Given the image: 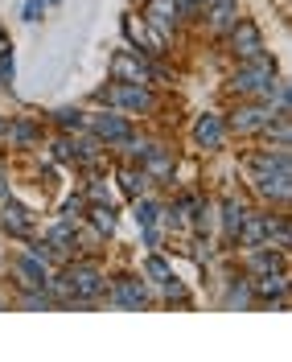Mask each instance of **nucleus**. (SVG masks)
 <instances>
[{
    "label": "nucleus",
    "mask_w": 292,
    "mask_h": 362,
    "mask_svg": "<svg viewBox=\"0 0 292 362\" xmlns=\"http://www.w3.org/2000/svg\"><path fill=\"white\" fill-rule=\"evenodd\" d=\"M58 284H62V305L70 309H87V305H99L103 293H107V272L95 255H70L62 272H58Z\"/></svg>",
    "instance_id": "f257e3e1"
},
{
    "label": "nucleus",
    "mask_w": 292,
    "mask_h": 362,
    "mask_svg": "<svg viewBox=\"0 0 292 362\" xmlns=\"http://www.w3.org/2000/svg\"><path fill=\"white\" fill-rule=\"evenodd\" d=\"M226 87H230V95H239V99H259V103H271V95H276V87H280V66H276V58L264 49V54L243 58L239 66L230 70Z\"/></svg>",
    "instance_id": "f03ea898"
},
{
    "label": "nucleus",
    "mask_w": 292,
    "mask_h": 362,
    "mask_svg": "<svg viewBox=\"0 0 292 362\" xmlns=\"http://www.w3.org/2000/svg\"><path fill=\"white\" fill-rule=\"evenodd\" d=\"M107 74L119 78V83H140V87H169V83H173V70L160 66V58H148V54H140L132 45L119 49V54H112Z\"/></svg>",
    "instance_id": "7ed1b4c3"
},
{
    "label": "nucleus",
    "mask_w": 292,
    "mask_h": 362,
    "mask_svg": "<svg viewBox=\"0 0 292 362\" xmlns=\"http://www.w3.org/2000/svg\"><path fill=\"white\" fill-rule=\"evenodd\" d=\"M99 107H115V112L124 115H157L160 112V95L157 87H140V83H119L112 78L107 87H99L90 95Z\"/></svg>",
    "instance_id": "20e7f679"
},
{
    "label": "nucleus",
    "mask_w": 292,
    "mask_h": 362,
    "mask_svg": "<svg viewBox=\"0 0 292 362\" xmlns=\"http://www.w3.org/2000/svg\"><path fill=\"white\" fill-rule=\"evenodd\" d=\"M103 300L112 305V309H153L157 305V293H153V284L144 280V276H136V272H119V276H107V293Z\"/></svg>",
    "instance_id": "39448f33"
},
{
    "label": "nucleus",
    "mask_w": 292,
    "mask_h": 362,
    "mask_svg": "<svg viewBox=\"0 0 292 362\" xmlns=\"http://www.w3.org/2000/svg\"><path fill=\"white\" fill-rule=\"evenodd\" d=\"M276 115H280V112H276L271 103H259V99H239V103H235L223 119H226V132H235V136H259L271 119H276Z\"/></svg>",
    "instance_id": "423d86ee"
},
{
    "label": "nucleus",
    "mask_w": 292,
    "mask_h": 362,
    "mask_svg": "<svg viewBox=\"0 0 292 362\" xmlns=\"http://www.w3.org/2000/svg\"><path fill=\"white\" fill-rule=\"evenodd\" d=\"M83 128H87L90 136H99L103 148H115V144H124V140L136 132L132 115L115 112V107H95V112H87V124H83Z\"/></svg>",
    "instance_id": "0eeeda50"
},
{
    "label": "nucleus",
    "mask_w": 292,
    "mask_h": 362,
    "mask_svg": "<svg viewBox=\"0 0 292 362\" xmlns=\"http://www.w3.org/2000/svg\"><path fill=\"white\" fill-rule=\"evenodd\" d=\"M251 189L264 198V202H276L280 210L288 206L292 198V169H247Z\"/></svg>",
    "instance_id": "6e6552de"
},
{
    "label": "nucleus",
    "mask_w": 292,
    "mask_h": 362,
    "mask_svg": "<svg viewBox=\"0 0 292 362\" xmlns=\"http://www.w3.org/2000/svg\"><path fill=\"white\" fill-rule=\"evenodd\" d=\"M54 272H49V264L45 259H37L33 251H17L13 259H8V280L21 288V293H29V288H45V280H49Z\"/></svg>",
    "instance_id": "1a4fd4ad"
},
{
    "label": "nucleus",
    "mask_w": 292,
    "mask_h": 362,
    "mask_svg": "<svg viewBox=\"0 0 292 362\" xmlns=\"http://www.w3.org/2000/svg\"><path fill=\"white\" fill-rule=\"evenodd\" d=\"M140 17H144V25L157 33V37H165V42H177L181 37V17H177V4L173 0H144V8H140Z\"/></svg>",
    "instance_id": "9d476101"
},
{
    "label": "nucleus",
    "mask_w": 292,
    "mask_h": 362,
    "mask_svg": "<svg viewBox=\"0 0 292 362\" xmlns=\"http://www.w3.org/2000/svg\"><path fill=\"white\" fill-rule=\"evenodd\" d=\"M247 280H251V296H255L259 305H271L276 313L288 309V268L264 272V276H247Z\"/></svg>",
    "instance_id": "9b49d317"
},
{
    "label": "nucleus",
    "mask_w": 292,
    "mask_h": 362,
    "mask_svg": "<svg viewBox=\"0 0 292 362\" xmlns=\"http://www.w3.org/2000/svg\"><path fill=\"white\" fill-rule=\"evenodd\" d=\"M243 13H239V0H206V8H202V29H206V37H214V42H223L226 33L235 29V21H239Z\"/></svg>",
    "instance_id": "f8f14e48"
},
{
    "label": "nucleus",
    "mask_w": 292,
    "mask_h": 362,
    "mask_svg": "<svg viewBox=\"0 0 292 362\" xmlns=\"http://www.w3.org/2000/svg\"><path fill=\"white\" fill-rule=\"evenodd\" d=\"M226 49L235 54V62H243V58H255V54H264V29L251 21V17H239L235 29L223 37Z\"/></svg>",
    "instance_id": "ddd939ff"
},
{
    "label": "nucleus",
    "mask_w": 292,
    "mask_h": 362,
    "mask_svg": "<svg viewBox=\"0 0 292 362\" xmlns=\"http://www.w3.org/2000/svg\"><path fill=\"white\" fill-rule=\"evenodd\" d=\"M0 230L8 235V239H29V235H37V214L33 210H25L17 198H4L0 202Z\"/></svg>",
    "instance_id": "4468645a"
},
{
    "label": "nucleus",
    "mask_w": 292,
    "mask_h": 362,
    "mask_svg": "<svg viewBox=\"0 0 292 362\" xmlns=\"http://www.w3.org/2000/svg\"><path fill=\"white\" fill-rule=\"evenodd\" d=\"M124 42L132 45V49H140V54H148V58H160V54H165V37H157V33H153V29H148V25H144V17H140V13H124Z\"/></svg>",
    "instance_id": "2eb2a0df"
},
{
    "label": "nucleus",
    "mask_w": 292,
    "mask_h": 362,
    "mask_svg": "<svg viewBox=\"0 0 292 362\" xmlns=\"http://www.w3.org/2000/svg\"><path fill=\"white\" fill-rule=\"evenodd\" d=\"M189 136H194V148L218 153L230 132H226V119L218 112H202V115H194V128H189Z\"/></svg>",
    "instance_id": "dca6fc26"
},
{
    "label": "nucleus",
    "mask_w": 292,
    "mask_h": 362,
    "mask_svg": "<svg viewBox=\"0 0 292 362\" xmlns=\"http://www.w3.org/2000/svg\"><path fill=\"white\" fill-rule=\"evenodd\" d=\"M140 169L148 173L153 185H173V181H177V157H173V148H169V144H157L148 157L140 160Z\"/></svg>",
    "instance_id": "f3484780"
},
{
    "label": "nucleus",
    "mask_w": 292,
    "mask_h": 362,
    "mask_svg": "<svg viewBox=\"0 0 292 362\" xmlns=\"http://www.w3.org/2000/svg\"><path fill=\"white\" fill-rule=\"evenodd\" d=\"M288 268V251H276V247H247L243 251V276H264V272H280Z\"/></svg>",
    "instance_id": "a211bd4d"
},
{
    "label": "nucleus",
    "mask_w": 292,
    "mask_h": 362,
    "mask_svg": "<svg viewBox=\"0 0 292 362\" xmlns=\"http://www.w3.org/2000/svg\"><path fill=\"white\" fill-rule=\"evenodd\" d=\"M4 140L13 144V148H42V124L33 119V115H13L8 124H4Z\"/></svg>",
    "instance_id": "6ab92c4d"
},
{
    "label": "nucleus",
    "mask_w": 292,
    "mask_h": 362,
    "mask_svg": "<svg viewBox=\"0 0 292 362\" xmlns=\"http://www.w3.org/2000/svg\"><path fill=\"white\" fill-rule=\"evenodd\" d=\"M268 230H271V214L268 210H247V218L239 226V235H235V243L247 251V247H264L268 243Z\"/></svg>",
    "instance_id": "aec40b11"
},
{
    "label": "nucleus",
    "mask_w": 292,
    "mask_h": 362,
    "mask_svg": "<svg viewBox=\"0 0 292 362\" xmlns=\"http://www.w3.org/2000/svg\"><path fill=\"white\" fill-rule=\"evenodd\" d=\"M251 206L243 202V198H223L218 202V223H223V243L226 247H235V235H239V226H243V218H247Z\"/></svg>",
    "instance_id": "412c9836"
},
{
    "label": "nucleus",
    "mask_w": 292,
    "mask_h": 362,
    "mask_svg": "<svg viewBox=\"0 0 292 362\" xmlns=\"http://www.w3.org/2000/svg\"><path fill=\"white\" fill-rule=\"evenodd\" d=\"M243 169H292V153L276 148V144H264V148H251L243 157Z\"/></svg>",
    "instance_id": "4be33fe9"
},
{
    "label": "nucleus",
    "mask_w": 292,
    "mask_h": 362,
    "mask_svg": "<svg viewBox=\"0 0 292 362\" xmlns=\"http://www.w3.org/2000/svg\"><path fill=\"white\" fill-rule=\"evenodd\" d=\"M115 181H119L124 198H140V194H153V181H148V173H144L140 165H124V160H119V169H115Z\"/></svg>",
    "instance_id": "5701e85b"
},
{
    "label": "nucleus",
    "mask_w": 292,
    "mask_h": 362,
    "mask_svg": "<svg viewBox=\"0 0 292 362\" xmlns=\"http://www.w3.org/2000/svg\"><path fill=\"white\" fill-rule=\"evenodd\" d=\"M83 223H90L95 230H103V235L112 239V235H115V223H119V210H115V202H87Z\"/></svg>",
    "instance_id": "b1692460"
},
{
    "label": "nucleus",
    "mask_w": 292,
    "mask_h": 362,
    "mask_svg": "<svg viewBox=\"0 0 292 362\" xmlns=\"http://www.w3.org/2000/svg\"><path fill=\"white\" fill-rule=\"evenodd\" d=\"M45 243L54 247V255H58V264H66L70 255H74V226L58 218V223H54L49 230H45Z\"/></svg>",
    "instance_id": "393cba45"
},
{
    "label": "nucleus",
    "mask_w": 292,
    "mask_h": 362,
    "mask_svg": "<svg viewBox=\"0 0 292 362\" xmlns=\"http://www.w3.org/2000/svg\"><path fill=\"white\" fill-rule=\"evenodd\" d=\"M157 144H160V140H148V136H136L132 132L124 144H115V153H119V160H124V165H140V160L148 157Z\"/></svg>",
    "instance_id": "a878e982"
},
{
    "label": "nucleus",
    "mask_w": 292,
    "mask_h": 362,
    "mask_svg": "<svg viewBox=\"0 0 292 362\" xmlns=\"http://www.w3.org/2000/svg\"><path fill=\"white\" fill-rule=\"evenodd\" d=\"M214 226H218V202H210V198H206V202L189 214V230L210 239V235H214Z\"/></svg>",
    "instance_id": "bb28decb"
},
{
    "label": "nucleus",
    "mask_w": 292,
    "mask_h": 362,
    "mask_svg": "<svg viewBox=\"0 0 292 362\" xmlns=\"http://www.w3.org/2000/svg\"><path fill=\"white\" fill-rule=\"evenodd\" d=\"M140 276H144V280L157 288L160 280H169V276H173V264H169L160 251H148V255H144V264H140Z\"/></svg>",
    "instance_id": "cd10ccee"
},
{
    "label": "nucleus",
    "mask_w": 292,
    "mask_h": 362,
    "mask_svg": "<svg viewBox=\"0 0 292 362\" xmlns=\"http://www.w3.org/2000/svg\"><path fill=\"white\" fill-rule=\"evenodd\" d=\"M153 293H157L160 300H165V305H181V309H189V305H194V296H189V288L181 284L177 276H169V280H160V284L153 288Z\"/></svg>",
    "instance_id": "c85d7f7f"
},
{
    "label": "nucleus",
    "mask_w": 292,
    "mask_h": 362,
    "mask_svg": "<svg viewBox=\"0 0 292 362\" xmlns=\"http://www.w3.org/2000/svg\"><path fill=\"white\" fill-rule=\"evenodd\" d=\"M259 136H264L268 144H276V148H292V115H276Z\"/></svg>",
    "instance_id": "c756f323"
},
{
    "label": "nucleus",
    "mask_w": 292,
    "mask_h": 362,
    "mask_svg": "<svg viewBox=\"0 0 292 362\" xmlns=\"http://www.w3.org/2000/svg\"><path fill=\"white\" fill-rule=\"evenodd\" d=\"M268 247H276V251H288L292 247V218H288V214H271Z\"/></svg>",
    "instance_id": "7c9ffc66"
},
{
    "label": "nucleus",
    "mask_w": 292,
    "mask_h": 362,
    "mask_svg": "<svg viewBox=\"0 0 292 362\" xmlns=\"http://www.w3.org/2000/svg\"><path fill=\"white\" fill-rule=\"evenodd\" d=\"M132 218L140 226H153L160 218V202L153 198V194H140V198H132Z\"/></svg>",
    "instance_id": "2f4dec72"
},
{
    "label": "nucleus",
    "mask_w": 292,
    "mask_h": 362,
    "mask_svg": "<svg viewBox=\"0 0 292 362\" xmlns=\"http://www.w3.org/2000/svg\"><path fill=\"white\" fill-rule=\"evenodd\" d=\"M49 119H54V128H58V132H78V128L87 124V112H83V107H58Z\"/></svg>",
    "instance_id": "473e14b6"
},
{
    "label": "nucleus",
    "mask_w": 292,
    "mask_h": 362,
    "mask_svg": "<svg viewBox=\"0 0 292 362\" xmlns=\"http://www.w3.org/2000/svg\"><path fill=\"white\" fill-rule=\"evenodd\" d=\"M83 198H87V202H115L112 181H103V177H95V173H90L87 185H83Z\"/></svg>",
    "instance_id": "72a5a7b5"
},
{
    "label": "nucleus",
    "mask_w": 292,
    "mask_h": 362,
    "mask_svg": "<svg viewBox=\"0 0 292 362\" xmlns=\"http://www.w3.org/2000/svg\"><path fill=\"white\" fill-rule=\"evenodd\" d=\"M226 305L230 309H247V305H255V296H251V280L243 276V280H235L230 288H226Z\"/></svg>",
    "instance_id": "f704fd0d"
},
{
    "label": "nucleus",
    "mask_w": 292,
    "mask_h": 362,
    "mask_svg": "<svg viewBox=\"0 0 292 362\" xmlns=\"http://www.w3.org/2000/svg\"><path fill=\"white\" fill-rule=\"evenodd\" d=\"M83 214H87V198H83V189H78V194H70V198H66V206H62V214H58V218L70 223V226H78V223H83Z\"/></svg>",
    "instance_id": "c9c22d12"
},
{
    "label": "nucleus",
    "mask_w": 292,
    "mask_h": 362,
    "mask_svg": "<svg viewBox=\"0 0 292 362\" xmlns=\"http://www.w3.org/2000/svg\"><path fill=\"white\" fill-rule=\"evenodd\" d=\"M173 4H177V17H181V25H198V21H202L206 0H173Z\"/></svg>",
    "instance_id": "e433bc0d"
},
{
    "label": "nucleus",
    "mask_w": 292,
    "mask_h": 362,
    "mask_svg": "<svg viewBox=\"0 0 292 362\" xmlns=\"http://www.w3.org/2000/svg\"><path fill=\"white\" fill-rule=\"evenodd\" d=\"M54 300H49V293L45 288H29V293H21V309H29V313H45Z\"/></svg>",
    "instance_id": "4c0bfd02"
},
{
    "label": "nucleus",
    "mask_w": 292,
    "mask_h": 362,
    "mask_svg": "<svg viewBox=\"0 0 292 362\" xmlns=\"http://www.w3.org/2000/svg\"><path fill=\"white\" fill-rule=\"evenodd\" d=\"M140 239H144V247L148 251H157L160 247V226L153 223V226H140Z\"/></svg>",
    "instance_id": "58836bf2"
},
{
    "label": "nucleus",
    "mask_w": 292,
    "mask_h": 362,
    "mask_svg": "<svg viewBox=\"0 0 292 362\" xmlns=\"http://www.w3.org/2000/svg\"><path fill=\"white\" fill-rule=\"evenodd\" d=\"M42 13H45V0H29L25 4V21H42Z\"/></svg>",
    "instance_id": "ea45409f"
},
{
    "label": "nucleus",
    "mask_w": 292,
    "mask_h": 362,
    "mask_svg": "<svg viewBox=\"0 0 292 362\" xmlns=\"http://www.w3.org/2000/svg\"><path fill=\"white\" fill-rule=\"evenodd\" d=\"M4 198H13V185H8V177H4V173H0V202H4Z\"/></svg>",
    "instance_id": "a19ab883"
},
{
    "label": "nucleus",
    "mask_w": 292,
    "mask_h": 362,
    "mask_svg": "<svg viewBox=\"0 0 292 362\" xmlns=\"http://www.w3.org/2000/svg\"><path fill=\"white\" fill-rule=\"evenodd\" d=\"M4 49H13V42H8V33H4V25H0V54Z\"/></svg>",
    "instance_id": "79ce46f5"
},
{
    "label": "nucleus",
    "mask_w": 292,
    "mask_h": 362,
    "mask_svg": "<svg viewBox=\"0 0 292 362\" xmlns=\"http://www.w3.org/2000/svg\"><path fill=\"white\" fill-rule=\"evenodd\" d=\"M4 309H8V293H4V288H0V313H4Z\"/></svg>",
    "instance_id": "37998d69"
},
{
    "label": "nucleus",
    "mask_w": 292,
    "mask_h": 362,
    "mask_svg": "<svg viewBox=\"0 0 292 362\" xmlns=\"http://www.w3.org/2000/svg\"><path fill=\"white\" fill-rule=\"evenodd\" d=\"M4 124H8V119H4V115H0V140H4Z\"/></svg>",
    "instance_id": "c03bdc74"
},
{
    "label": "nucleus",
    "mask_w": 292,
    "mask_h": 362,
    "mask_svg": "<svg viewBox=\"0 0 292 362\" xmlns=\"http://www.w3.org/2000/svg\"><path fill=\"white\" fill-rule=\"evenodd\" d=\"M0 87H4V78H0Z\"/></svg>",
    "instance_id": "a18cd8bd"
}]
</instances>
